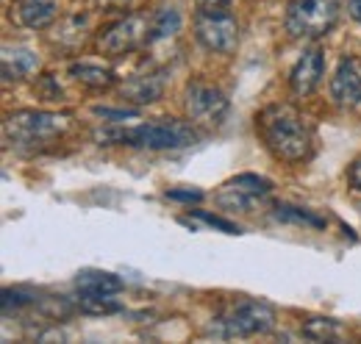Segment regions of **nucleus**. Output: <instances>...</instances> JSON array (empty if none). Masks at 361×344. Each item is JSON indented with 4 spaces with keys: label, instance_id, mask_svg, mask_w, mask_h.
I'll return each instance as SVG.
<instances>
[{
    "label": "nucleus",
    "instance_id": "f257e3e1",
    "mask_svg": "<svg viewBox=\"0 0 361 344\" xmlns=\"http://www.w3.org/2000/svg\"><path fill=\"white\" fill-rule=\"evenodd\" d=\"M256 130L262 133L267 150L281 161L295 164V161L309 159L312 153V130L300 117V111L292 109L289 103L267 106L256 117Z\"/></svg>",
    "mask_w": 361,
    "mask_h": 344
},
{
    "label": "nucleus",
    "instance_id": "f03ea898",
    "mask_svg": "<svg viewBox=\"0 0 361 344\" xmlns=\"http://www.w3.org/2000/svg\"><path fill=\"white\" fill-rule=\"evenodd\" d=\"M97 139L103 145H128L142 150H178L197 142V130L192 128V123H183V120H156L134 128L100 130Z\"/></svg>",
    "mask_w": 361,
    "mask_h": 344
},
{
    "label": "nucleus",
    "instance_id": "7ed1b4c3",
    "mask_svg": "<svg viewBox=\"0 0 361 344\" xmlns=\"http://www.w3.org/2000/svg\"><path fill=\"white\" fill-rule=\"evenodd\" d=\"M64 130H67V117H59L50 111H17V114H8L3 123L6 142L17 147L45 145L50 139L61 136Z\"/></svg>",
    "mask_w": 361,
    "mask_h": 344
},
{
    "label": "nucleus",
    "instance_id": "20e7f679",
    "mask_svg": "<svg viewBox=\"0 0 361 344\" xmlns=\"http://www.w3.org/2000/svg\"><path fill=\"white\" fill-rule=\"evenodd\" d=\"M339 17L336 0H295L286 11V31L295 39L325 37Z\"/></svg>",
    "mask_w": 361,
    "mask_h": 344
},
{
    "label": "nucleus",
    "instance_id": "39448f33",
    "mask_svg": "<svg viewBox=\"0 0 361 344\" xmlns=\"http://www.w3.org/2000/svg\"><path fill=\"white\" fill-rule=\"evenodd\" d=\"M275 325V311L267 302L259 300H242L236 302L226 317L220 319V336L233 339V336H256L267 333Z\"/></svg>",
    "mask_w": 361,
    "mask_h": 344
},
{
    "label": "nucleus",
    "instance_id": "423d86ee",
    "mask_svg": "<svg viewBox=\"0 0 361 344\" xmlns=\"http://www.w3.org/2000/svg\"><path fill=\"white\" fill-rule=\"evenodd\" d=\"M183 106H186L189 120L200 125H220L228 114V97L223 94V89L206 84V81H192L186 86Z\"/></svg>",
    "mask_w": 361,
    "mask_h": 344
},
{
    "label": "nucleus",
    "instance_id": "0eeeda50",
    "mask_svg": "<svg viewBox=\"0 0 361 344\" xmlns=\"http://www.w3.org/2000/svg\"><path fill=\"white\" fill-rule=\"evenodd\" d=\"M145 42H150V23L145 14H128L123 17L120 23L109 25L100 39L97 47L109 56H123V53H131L136 47H142Z\"/></svg>",
    "mask_w": 361,
    "mask_h": 344
},
{
    "label": "nucleus",
    "instance_id": "6e6552de",
    "mask_svg": "<svg viewBox=\"0 0 361 344\" xmlns=\"http://www.w3.org/2000/svg\"><path fill=\"white\" fill-rule=\"evenodd\" d=\"M195 34L197 42L212 53H233L239 42V25L231 14H197Z\"/></svg>",
    "mask_w": 361,
    "mask_h": 344
},
{
    "label": "nucleus",
    "instance_id": "1a4fd4ad",
    "mask_svg": "<svg viewBox=\"0 0 361 344\" xmlns=\"http://www.w3.org/2000/svg\"><path fill=\"white\" fill-rule=\"evenodd\" d=\"M272 183L262 175H253V172H245V175H236L226 183V189L217 195V200L228 206V209H239V211H253L256 209V200L270 195Z\"/></svg>",
    "mask_w": 361,
    "mask_h": 344
},
{
    "label": "nucleus",
    "instance_id": "9d476101",
    "mask_svg": "<svg viewBox=\"0 0 361 344\" xmlns=\"http://www.w3.org/2000/svg\"><path fill=\"white\" fill-rule=\"evenodd\" d=\"M322 67H325L322 50H319V47L306 50V53L298 59V64H295V70H292V75H289L292 92H295L298 97H309L317 86H319V81H322Z\"/></svg>",
    "mask_w": 361,
    "mask_h": 344
},
{
    "label": "nucleus",
    "instance_id": "9b49d317",
    "mask_svg": "<svg viewBox=\"0 0 361 344\" xmlns=\"http://www.w3.org/2000/svg\"><path fill=\"white\" fill-rule=\"evenodd\" d=\"M331 97L339 106H359L361 103V75L353 59H342L336 67V75L331 81Z\"/></svg>",
    "mask_w": 361,
    "mask_h": 344
},
{
    "label": "nucleus",
    "instance_id": "f8f14e48",
    "mask_svg": "<svg viewBox=\"0 0 361 344\" xmlns=\"http://www.w3.org/2000/svg\"><path fill=\"white\" fill-rule=\"evenodd\" d=\"M59 6L56 0H17L11 17L25 28H45L56 20Z\"/></svg>",
    "mask_w": 361,
    "mask_h": 344
},
{
    "label": "nucleus",
    "instance_id": "ddd939ff",
    "mask_svg": "<svg viewBox=\"0 0 361 344\" xmlns=\"http://www.w3.org/2000/svg\"><path fill=\"white\" fill-rule=\"evenodd\" d=\"M39 67L37 53H31L28 47H6L3 50V78L6 81H20L25 75H31Z\"/></svg>",
    "mask_w": 361,
    "mask_h": 344
},
{
    "label": "nucleus",
    "instance_id": "4468645a",
    "mask_svg": "<svg viewBox=\"0 0 361 344\" xmlns=\"http://www.w3.org/2000/svg\"><path fill=\"white\" fill-rule=\"evenodd\" d=\"M70 75H73V81H78L87 89H111L117 81V75L109 67H100V64H92V61L70 64Z\"/></svg>",
    "mask_w": 361,
    "mask_h": 344
},
{
    "label": "nucleus",
    "instance_id": "2eb2a0df",
    "mask_svg": "<svg viewBox=\"0 0 361 344\" xmlns=\"http://www.w3.org/2000/svg\"><path fill=\"white\" fill-rule=\"evenodd\" d=\"M161 92H164L161 75H136L123 86V97L131 103H153L161 97Z\"/></svg>",
    "mask_w": 361,
    "mask_h": 344
},
{
    "label": "nucleus",
    "instance_id": "dca6fc26",
    "mask_svg": "<svg viewBox=\"0 0 361 344\" xmlns=\"http://www.w3.org/2000/svg\"><path fill=\"white\" fill-rule=\"evenodd\" d=\"M75 286L81 292H90V295H117L123 289V281L117 275H111V272H92V269H87V272H81L75 278Z\"/></svg>",
    "mask_w": 361,
    "mask_h": 344
},
{
    "label": "nucleus",
    "instance_id": "f3484780",
    "mask_svg": "<svg viewBox=\"0 0 361 344\" xmlns=\"http://www.w3.org/2000/svg\"><path fill=\"white\" fill-rule=\"evenodd\" d=\"M303 336L312 339V342H336L345 336V328L336 322V319H325V317H317L309 319L303 325Z\"/></svg>",
    "mask_w": 361,
    "mask_h": 344
},
{
    "label": "nucleus",
    "instance_id": "a211bd4d",
    "mask_svg": "<svg viewBox=\"0 0 361 344\" xmlns=\"http://www.w3.org/2000/svg\"><path fill=\"white\" fill-rule=\"evenodd\" d=\"M78 308H81L84 314L109 317V314H120V311H123V302L114 300L111 295H90V292H81V297H78Z\"/></svg>",
    "mask_w": 361,
    "mask_h": 344
},
{
    "label": "nucleus",
    "instance_id": "6ab92c4d",
    "mask_svg": "<svg viewBox=\"0 0 361 344\" xmlns=\"http://www.w3.org/2000/svg\"><path fill=\"white\" fill-rule=\"evenodd\" d=\"M180 28V14L176 8H161L153 23H150V42L156 39H164V37H173L176 31Z\"/></svg>",
    "mask_w": 361,
    "mask_h": 344
},
{
    "label": "nucleus",
    "instance_id": "aec40b11",
    "mask_svg": "<svg viewBox=\"0 0 361 344\" xmlns=\"http://www.w3.org/2000/svg\"><path fill=\"white\" fill-rule=\"evenodd\" d=\"M275 219H281V222H300V225H312V228H325L322 216L312 214V211H303V209H295V206H281L275 211Z\"/></svg>",
    "mask_w": 361,
    "mask_h": 344
},
{
    "label": "nucleus",
    "instance_id": "412c9836",
    "mask_svg": "<svg viewBox=\"0 0 361 344\" xmlns=\"http://www.w3.org/2000/svg\"><path fill=\"white\" fill-rule=\"evenodd\" d=\"M92 111H94L97 117H103V120H114V123L128 120V117H136V109H106V106H94Z\"/></svg>",
    "mask_w": 361,
    "mask_h": 344
},
{
    "label": "nucleus",
    "instance_id": "4be33fe9",
    "mask_svg": "<svg viewBox=\"0 0 361 344\" xmlns=\"http://www.w3.org/2000/svg\"><path fill=\"white\" fill-rule=\"evenodd\" d=\"M233 0H197L200 14H231Z\"/></svg>",
    "mask_w": 361,
    "mask_h": 344
},
{
    "label": "nucleus",
    "instance_id": "5701e85b",
    "mask_svg": "<svg viewBox=\"0 0 361 344\" xmlns=\"http://www.w3.org/2000/svg\"><path fill=\"white\" fill-rule=\"evenodd\" d=\"M197 219H203L206 225H212V228H220V231H226V233H239V228L233 225V222H228L223 216H214V214H206V211H195Z\"/></svg>",
    "mask_w": 361,
    "mask_h": 344
},
{
    "label": "nucleus",
    "instance_id": "b1692460",
    "mask_svg": "<svg viewBox=\"0 0 361 344\" xmlns=\"http://www.w3.org/2000/svg\"><path fill=\"white\" fill-rule=\"evenodd\" d=\"M31 302H34V297H28V295H23V292H11V289L3 292V311H6V314L11 311V305L20 308V305H31Z\"/></svg>",
    "mask_w": 361,
    "mask_h": 344
},
{
    "label": "nucleus",
    "instance_id": "393cba45",
    "mask_svg": "<svg viewBox=\"0 0 361 344\" xmlns=\"http://www.w3.org/2000/svg\"><path fill=\"white\" fill-rule=\"evenodd\" d=\"M167 197H170V200H186V203L195 200V203H197V200H203V192H197V189H195V192H192V189H183V192H180V189H176V192H167Z\"/></svg>",
    "mask_w": 361,
    "mask_h": 344
},
{
    "label": "nucleus",
    "instance_id": "a878e982",
    "mask_svg": "<svg viewBox=\"0 0 361 344\" xmlns=\"http://www.w3.org/2000/svg\"><path fill=\"white\" fill-rule=\"evenodd\" d=\"M350 183H353V186L361 192V159L353 164V167H350Z\"/></svg>",
    "mask_w": 361,
    "mask_h": 344
},
{
    "label": "nucleus",
    "instance_id": "bb28decb",
    "mask_svg": "<svg viewBox=\"0 0 361 344\" xmlns=\"http://www.w3.org/2000/svg\"><path fill=\"white\" fill-rule=\"evenodd\" d=\"M350 14L361 23V0H350Z\"/></svg>",
    "mask_w": 361,
    "mask_h": 344
}]
</instances>
